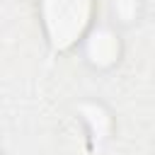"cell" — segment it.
Masks as SVG:
<instances>
[{
    "label": "cell",
    "mask_w": 155,
    "mask_h": 155,
    "mask_svg": "<svg viewBox=\"0 0 155 155\" xmlns=\"http://www.w3.org/2000/svg\"><path fill=\"white\" fill-rule=\"evenodd\" d=\"M44 22L58 48L70 46L90 22V0H41Z\"/></svg>",
    "instance_id": "1"
},
{
    "label": "cell",
    "mask_w": 155,
    "mask_h": 155,
    "mask_svg": "<svg viewBox=\"0 0 155 155\" xmlns=\"http://www.w3.org/2000/svg\"><path fill=\"white\" fill-rule=\"evenodd\" d=\"M87 53H90L92 63H97V65H109V63H114V58L119 56V41H116V36H114L111 31L102 29V31H97V34L90 39Z\"/></svg>",
    "instance_id": "2"
}]
</instances>
